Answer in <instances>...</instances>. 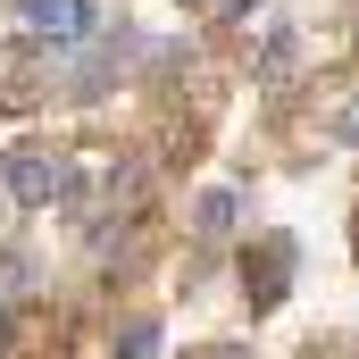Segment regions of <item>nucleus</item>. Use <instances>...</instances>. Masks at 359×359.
Instances as JSON below:
<instances>
[{"label": "nucleus", "mask_w": 359, "mask_h": 359, "mask_svg": "<svg viewBox=\"0 0 359 359\" xmlns=\"http://www.w3.org/2000/svg\"><path fill=\"white\" fill-rule=\"evenodd\" d=\"M243 276H251V309H276V301H284V276H292V243L268 234V243L243 259Z\"/></svg>", "instance_id": "nucleus-3"}, {"label": "nucleus", "mask_w": 359, "mask_h": 359, "mask_svg": "<svg viewBox=\"0 0 359 359\" xmlns=\"http://www.w3.org/2000/svg\"><path fill=\"white\" fill-rule=\"evenodd\" d=\"M59 184H67V159H59V151H42V142H25V151H8V159H0V192H8L17 209H42Z\"/></svg>", "instance_id": "nucleus-1"}, {"label": "nucleus", "mask_w": 359, "mask_h": 359, "mask_svg": "<svg viewBox=\"0 0 359 359\" xmlns=\"http://www.w3.org/2000/svg\"><path fill=\"white\" fill-rule=\"evenodd\" d=\"M17 8H25L34 42H50V50H67V42H92V25H100V8H92V0H17Z\"/></svg>", "instance_id": "nucleus-2"}, {"label": "nucleus", "mask_w": 359, "mask_h": 359, "mask_svg": "<svg viewBox=\"0 0 359 359\" xmlns=\"http://www.w3.org/2000/svg\"><path fill=\"white\" fill-rule=\"evenodd\" d=\"M351 251H359V226H351Z\"/></svg>", "instance_id": "nucleus-9"}, {"label": "nucleus", "mask_w": 359, "mask_h": 359, "mask_svg": "<svg viewBox=\"0 0 359 359\" xmlns=\"http://www.w3.org/2000/svg\"><path fill=\"white\" fill-rule=\"evenodd\" d=\"M201 359H251V351H201Z\"/></svg>", "instance_id": "nucleus-8"}, {"label": "nucleus", "mask_w": 359, "mask_h": 359, "mask_svg": "<svg viewBox=\"0 0 359 359\" xmlns=\"http://www.w3.org/2000/svg\"><path fill=\"white\" fill-rule=\"evenodd\" d=\"M192 226H201V234H234V192H201Z\"/></svg>", "instance_id": "nucleus-5"}, {"label": "nucleus", "mask_w": 359, "mask_h": 359, "mask_svg": "<svg viewBox=\"0 0 359 359\" xmlns=\"http://www.w3.org/2000/svg\"><path fill=\"white\" fill-rule=\"evenodd\" d=\"M117 359H159V326H151V318H126V334H117Z\"/></svg>", "instance_id": "nucleus-6"}, {"label": "nucleus", "mask_w": 359, "mask_h": 359, "mask_svg": "<svg viewBox=\"0 0 359 359\" xmlns=\"http://www.w3.org/2000/svg\"><path fill=\"white\" fill-rule=\"evenodd\" d=\"M326 134H334L343 151H359V92H351V100H334V109H326Z\"/></svg>", "instance_id": "nucleus-7"}, {"label": "nucleus", "mask_w": 359, "mask_h": 359, "mask_svg": "<svg viewBox=\"0 0 359 359\" xmlns=\"http://www.w3.org/2000/svg\"><path fill=\"white\" fill-rule=\"evenodd\" d=\"M292 59H301V34H292V25H276V34H268V59H259V84H268V92H284Z\"/></svg>", "instance_id": "nucleus-4"}]
</instances>
